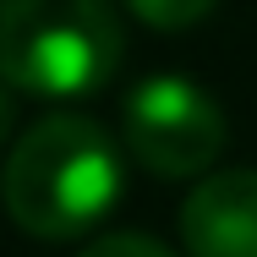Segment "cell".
<instances>
[{"instance_id": "6da1fadb", "label": "cell", "mask_w": 257, "mask_h": 257, "mask_svg": "<svg viewBox=\"0 0 257 257\" xmlns=\"http://www.w3.org/2000/svg\"><path fill=\"white\" fill-rule=\"evenodd\" d=\"M120 186H126V164L115 137L77 109L39 115L11 143L0 170V197L11 219L39 241H66L93 230L120 203Z\"/></svg>"}, {"instance_id": "7a4b0ae2", "label": "cell", "mask_w": 257, "mask_h": 257, "mask_svg": "<svg viewBox=\"0 0 257 257\" xmlns=\"http://www.w3.org/2000/svg\"><path fill=\"white\" fill-rule=\"evenodd\" d=\"M126 28L109 0H0V82L33 99H82L115 77Z\"/></svg>"}, {"instance_id": "3957f363", "label": "cell", "mask_w": 257, "mask_h": 257, "mask_svg": "<svg viewBox=\"0 0 257 257\" xmlns=\"http://www.w3.org/2000/svg\"><path fill=\"white\" fill-rule=\"evenodd\" d=\"M126 148L154 175H203L224 154V109L186 77H143L126 93Z\"/></svg>"}, {"instance_id": "277c9868", "label": "cell", "mask_w": 257, "mask_h": 257, "mask_svg": "<svg viewBox=\"0 0 257 257\" xmlns=\"http://www.w3.org/2000/svg\"><path fill=\"white\" fill-rule=\"evenodd\" d=\"M181 241L192 257H257V170L203 175L181 203Z\"/></svg>"}, {"instance_id": "5b68a950", "label": "cell", "mask_w": 257, "mask_h": 257, "mask_svg": "<svg viewBox=\"0 0 257 257\" xmlns=\"http://www.w3.org/2000/svg\"><path fill=\"white\" fill-rule=\"evenodd\" d=\"M213 6H219V0H126V11H132V17H143V22H148V28H159V33L197 28Z\"/></svg>"}, {"instance_id": "8992f818", "label": "cell", "mask_w": 257, "mask_h": 257, "mask_svg": "<svg viewBox=\"0 0 257 257\" xmlns=\"http://www.w3.org/2000/svg\"><path fill=\"white\" fill-rule=\"evenodd\" d=\"M77 257H175V252H170V246H159L154 235L120 230V235H99V241H88Z\"/></svg>"}, {"instance_id": "52a82bcc", "label": "cell", "mask_w": 257, "mask_h": 257, "mask_svg": "<svg viewBox=\"0 0 257 257\" xmlns=\"http://www.w3.org/2000/svg\"><path fill=\"white\" fill-rule=\"evenodd\" d=\"M11 115H17V104H11V88L0 82V143L11 137Z\"/></svg>"}]
</instances>
